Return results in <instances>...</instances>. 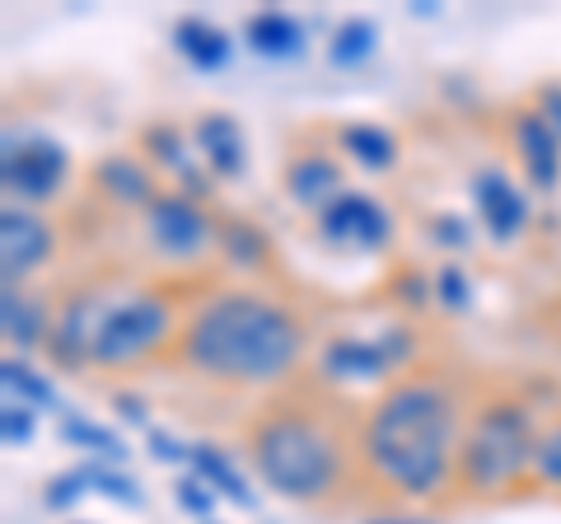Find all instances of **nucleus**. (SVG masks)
Masks as SVG:
<instances>
[{
	"label": "nucleus",
	"mask_w": 561,
	"mask_h": 524,
	"mask_svg": "<svg viewBox=\"0 0 561 524\" xmlns=\"http://www.w3.org/2000/svg\"><path fill=\"white\" fill-rule=\"evenodd\" d=\"M319 235L328 243H342V249L375 253L393 239V216L365 192H342L337 202L319 212Z\"/></svg>",
	"instance_id": "1a4fd4ad"
},
{
	"label": "nucleus",
	"mask_w": 561,
	"mask_h": 524,
	"mask_svg": "<svg viewBox=\"0 0 561 524\" xmlns=\"http://www.w3.org/2000/svg\"><path fill=\"white\" fill-rule=\"evenodd\" d=\"M323 375L332 384H346V379H379V375H389L398 371L393 356H389V346H383V338H332L323 346Z\"/></svg>",
	"instance_id": "ddd939ff"
},
{
	"label": "nucleus",
	"mask_w": 561,
	"mask_h": 524,
	"mask_svg": "<svg viewBox=\"0 0 561 524\" xmlns=\"http://www.w3.org/2000/svg\"><path fill=\"white\" fill-rule=\"evenodd\" d=\"M515 146H519L529 183L552 192L561 183V132L538 109H519L515 113Z\"/></svg>",
	"instance_id": "9b49d317"
},
{
	"label": "nucleus",
	"mask_w": 561,
	"mask_h": 524,
	"mask_svg": "<svg viewBox=\"0 0 561 524\" xmlns=\"http://www.w3.org/2000/svg\"><path fill=\"white\" fill-rule=\"evenodd\" d=\"M435 300H440L445 309H454V314L472 305V286H468L463 267H440V276H435Z\"/></svg>",
	"instance_id": "c85d7f7f"
},
{
	"label": "nucleus",
	"mask_w": 561,
	"mask_h": 524,
	"mask_svg": "<svg viewBox=\"0 0 561 524\" xmlns=\"http://www.w3.org/2000/svg\"><path fill=\"white\" fill-rule=\"evenodd\" d=\"M61 441L90 449V454H99V459H108V464H122V454H127V445H122L113 431L94 426L90 417H80V412H66L61 417Z\"/></svg>",
	"instance_id": "b1692460"
},
{
	"label": "nucleus",
	"mask_w": 561,
	"mask_h": 524,
	"mask_svg": "<svg viewBox=\"0 0 561 524\" xmlns=\"http://www.w3.org/2000/svg\"><path fill=\"white\" fill-rule=\"evenodd\" d=\"M337 141H342V150H346L360 169L383 173V169L398 164V136L383 132V127H375V122H351V127H342Z\"/></svg>",
	"instance_id": "412c9836"
},
{
	"label": "nucleus",
	"mask_w": 561,
	"mask_h": 524,
	"mask_svg": "<svg viewBox=\"0 0 561 524\" xmlns=\"http://www.w3.org/2000/svg\"><path fill=\"white\" fill-rule=\"evenodd\" d=\"M0 328H5V342L28 352V346L47 342L51 314H47L43 300H33V295H24L20 286H5V295H0Z\"/></svg>",
	"instance_id": "f3484780"
},
{
	"label": "nucleus",
	"mask_w": 561,
	"mask_h": 524,
	"mask_svg": "<svg viewBox=\"0 0 561 524\" xmlns=\"http://www.w3.org/2000/svg\"><path fill=\"white\" fill-rule=\"evenodd\" d=\"M146 150L154 155V164H164V169L179 173L183 197H192V202L210 197V183L202 179L197 160H192V155H187V146H183V132H179V127H169V122H160V127H150V132H146Z\"/></svg>",
	"instance_id": "6ab92c4d"
},
{
	"label": "nucleus",
	"mask_w": 561,
	"mask_h": 524,
	"mask_svg": "<svg viewBox=\"0 0 561 524\" xmlns=\"http://www.w3.org/2000/svg\"><path fill=\"white\" fill-rule=\"evenodd\" d=\"M305 356V328L286 305L225 291L192 309L179 338L187 371L225 384H276Z\"/></svg>",
	"instance_id": "f03ea898"
},
{
	"label": "nucleus",
	"mask_w": 561,
	"mask_h": 524,
	"mask_svg": "<svg viewBox=\"0 0 561 524\" xmlns=\"http://www.w3.org/2000/svg\"><path fill=\"white\" fill-rule=\"evenodd\" d=\"M113 403H117V412L127 417V422H140V417H146V403H140V398H131V394H117Z\"/></svg>",
	"instance_id": "c9c22d12"
},
{
	"label": "nucleus",
	"mask_w": 561,
	"mask_h": 524,
	"mask_svg": "<svg viewBox=\"0 0 561 524\" xmlns=\"http://www.w3.org/2000/svg\"><path fill=\"white\" fill-rule=\"evenodd\" d=\"M286 192H290V202L323 212V206L342 197V164L332 155H295L286 164Z\"/></svg>",
	"instance_id": "2eb2a0df"
},
{
	"label": "nucleus",
	"mask_w": 561,
	"mask_h": 524,
	"mask_svg": "<svg viewBox=\"0 0 561 524\" xmlns=\"http://www.w3.org/2000/svg\"><path fill=\"white\" fill-rule=\"evenodd\" d=\"M94 183H99L103 197L117 202V206H146V212H150V202L160 197L150 169L140 160H131V155H108V160L94 169Z\"/></svg>",
	"instance_id": "dca6fc26"
},
{
	"label": "nucleus",
	"mask_w": 561,
	"mask_h": 524,
	"mask_svg": "<svg viewBox=\"0 0 561 524\" xmlns=\"http://www.w3.org/2000/svg\"><path fill=\"white\" fill-rule=\"evenodd\" d=\"M108 309L113 305H103L99 291H76L57 309V319H51L47 356L57 361L61 371H84V365H94V342H99V328L108 319Z\"/></svg>",
	"instance_id": "6e6552de"
},
{
	"label": "nucleus",
	"mask_w": 561,
	"mask_h": 524,
	"mask_svg": "<svg viewBox=\"0 0 561 524\" xmlns=\"http://www.w3.org/2000/svg\"><path fill=\"white\" fill-rule=\"evenodd\" d=\"M57 249L51 225L28 212V206H5L0 212V267H5V286H20L28 272H38Z\"/></svg>",
	"instance_id": "9d476101"
},
{
	"label": "nucleus",
	"mask_w": 561,
	"mask_h": 524,
	"mask_svg": "<svg viewBox=\"0 0 561 524\" xmlns=\"http://www.w3.org/2000/svg\"><path fill=\"white\" fill-rule=\"evenodd\" d=\"M173 333V305L160 291H140L127 295L108 309V319L99 328L94 342V365L103 371H127V365H140L146 356H154Z\"/></svg>",
	"instance_id": "39448f33"
},
{
	"label": "nucleus",
	"mask_w": 561,
	"mask_h": 524,
	"mask_svg": "<svg viewBox=\"0 0 561 524\" xmlns=\"http://www.w3.org/2000/svg\"><path fill=\"white\" fill-rule=\"evenodd\" d=\"M370 524H435V520H370Z\"/></svg>",
	"instance_id": "e433bc0d"
},
{
	"label": "nucleus",
	"mask_w": 561,
	"mask_h": 524,
	"mask_svg": "<svg viewBox=\"0 0 561 524\" xmlns=\"http://www.w3.org/2000/svg\"><path fill=\"white\" fill-rule=\"evenodd\" d=\"M33 408L28 403H5L0 412V431H5V445H28L33 441Z\"/></svg>",
	"instance_id": "7c9ffc66"
},
{
	"label": "nucleus",
	"mask_w": 561,
	"mask_h": 524,
	"mask_svg": "<svg viewBox=\"0 0 561 524\" xmlns=\"http://www.w3.org/2000/svg\"><path fill=\"white\" fill-rule=\"evenodd\" d=\"M70 179V155L66 146L47 141V136H5V155H0V183L20 202H51Z\"/></svg>",
	"instance_id": "423d86ee"
},
{
	"label": "nucleus",
	"mask_w": 561,
	"mask_h": 524,
	"mask_svg": "<svg viewBox=\"0 0 561 524\" xmlns=\"http://www.w3.org/2000/svg\"><path fill=\"white\" fill-rule=\"evenodd\" d=\"M472 202H478V216L491 230V239H501V243L515 239L524 230V220H529V202H524V192L501 169H482L472 179Z\"/></svg>",
	"instance_id": "f8f14e48"
},
{
	"label": "nucleus",
	"mask_w": 561,
	"mask_h": 524,
	"mask_svg": "<svg viewBox=\"0 0 561 524\" xmlns=\"http://www.w3.org/2000/svg\"><path fill=\"white\" fill-rule=\"evenodd\" d=\"M249 459L272 492L290 501H328L346 478V445L328 417L290 403L257 412L249 431Z\"/></svg>",
	"instance_id": "7ed1b4c3"
},
{
	"label": "nucleus",
	"mask_w": 561,
	"mask_h": 524,
	"mask_svg": "<svg viewBox=\"0 0 561 524\" xmlns=\"http://www.w3.org/2000/svg\"><path fill=\"white\" fill-rule=\"evenodd\" d=\"M192 468H197V478L210 487V492L230 497L234 505H253L249 482H243V478L234 474V464L225 459V454H220L216 445H192Z\"/></svg>",
	"instance_id": "4be33fe9"
},
{
	"label": "nucleus",
	"mask_w": 561,
	"mask_h": 524,
	"mask_svg": "<svg viewBox=\"0 0 561 524\" xmlns=\"http://www.w3.org/2000/svg\"><path fill=\"white\" fill-rule=\"evenodd\" d=\"M431 239L445 243V249H468L472 230H468L463 216H435V220H431Z\"/></svg>",
	"instance_id": "473e14b6"
},
{
	"label": "nucleus",
	"mask_w": 561,
	"mask_h": 524,
	"mask_svg": "<svg viewBox=\"0 0 561 524\" xmlns=\"http://www.w3.org/2000/svg\"><path fill=\"white\" fill-rule=\"evenodd\" d=\"M534 478L548 482V487H561V422L552 431L538 435V449H534Z\"/></svg>",
	"instance_id": "bb28decb"
},
{
	"label": "nucleus",
	"mask_w": 561,
	"mask_h": 524,
	"mask_svg": "<svg viewBox=\"0 0 561 524\" xmlns=\"http://www.w3.org/2000/svg\"><path fill=\"white\" fill-rule=\"evenodd\" d=\"M150 449H154V459L160 464H179V459H192V449H183L173 435H164V431H150Z\"/></svg>",
	"instance_id": "72a5a7b5"
},
{
	"label": "nucleus",
	"mask_w": 561,
	"mask_h": 524,
	"mask_svg": "<svg viewBox=\"0 0 561 524\" xmlns=\"http://www.w3.org/2000/svg\"><path fill=\"white\" fill-rule=\"evenodd\" d=\"M192 136H197V150H202V160L216 179H239L243 164H249L243 132H239V122L230 113H202Z\"/></svg>",
	"instance_id": "4468645a"
},
{
	"label": "nucleus",
	"mask_w": 561,
	"mask_h": 524,
	"mask_svg": "<svg viewBox=\"0 0 561 524\" xmlns=\"http://www.w3.org/2000/svg\"><path fill=\"white\" fill-rule=\"evenodd\" d=\"M534 449L538 435L529 408L511 403V398H491V403L472 412L463 431L454 482L472 497H501L524 478H534Z\"/></svg>",
	"instance_id": "20e7f679"
},
{
	"label": "nucleus",
	"mask_w": 561,
	"mask_h": 524,
	"mask_svg": "<svg viewBox=\"0 0 561 524\" xmlns=\"http://www.w3.org/2000/svg\"><path fill=\"white\" fill-rule=\"evenodd\" d=\"M538 113L561 132V84H552V90H542V94H538Z\"/></svg>",
	"instance_id": "f704fd0d"
},
{
	"label": "nucleus",
	"mask_w": 561,
	"mask_h": 524,
	"mask_svg": "<svg viewBox=\"0 0 561 524\" xmlns=\"http://www.w3.org/2000/svg\"><path fill=\"white\" fill-rule=\"evenodd\" d=\"M459 394L435 375H412L383 389L365 417L360 459L402 497H440L459 468Z\"/></svg>",
	"instance_id": "f257e3e1"
},
{
	"label": "nucleus",
	"mask_w": 561,
	"mask_h": 524,
	"mask_svg": "<svg viewBox=\"0 0 561 524\" xmlns=\"http://www.w3.org/2000/svg\"><path fill=\"white\" fill-rule=\"evenodd\" d=\"M220 253L234 262V267H243V272H257L262 262H267V253H272V243H267V235L257 230L253 220H230V225H220Z\"/></svg>",
	"instance_id": "5701e85b"
},
{
	"label": "nucleus",
	"mask_w": 561,
	"mask_h": 524,
	"mask_svg": "<svg viewBox=\"0 0 561 524\" xmlns=\"http://www.w3.org/2000/svg\"><path fill=\"white\" fill-rule=\"evenodd\" d=\"M375 38H379V29H375L370 20H346L337 33H332L328 61H332V66H360V61L375 52Z\"/></svg>",
	"instance_id": "393cba45"
},
{
	"label": "nucleus",
	"mask_w": 561,
	"mask_h": 524,
	"mask_svg": "<svg viewBox=\"0 0 561 524\" xmlns=\"http://www.w3.org/2000/svg\"><path fill=\"white\" fill-rule=\"evenodd\" d=\"M84 487H90V478H84V468H76V474H61V478H51L47 482V505L51 511H70L80 497H84Z\"/></svg>",
	"instance_id": "c756f323"
},
{
	"label": "nucleus",
	"mask_w": 561,
	"mask_h": 524,
	"mask_svg": "<svg viewBox=\"0 0 561 524\" xmlns=\"http://www.w3.org/2000/svg\"><path fill=\"white\" fill-rule=\"evenodd\" d=\"M0 375H5V389L10 394H20L28 408H61V398H57V389H51V384L38 375V371H28L24 361H5L0 365Z\"/></svg>",
	"instance_id": "a878e982"
},
{
	"label": "nucleus",
	"mask_w": 561,
	"mask_h": 524,
	"mask_svg": "<svg viewBox=\"0 0 561 524\" xmlns=\"http://www.w3.org/2000/svg\"><path fill=\"white\" fill-rule=\"evenodd\" d=\"M146 230H150L154 249H160L164 258H173V262L197 258L220 239V225L202 212V202L183 197V192H160V197L150 202Z\"/></svg>",
	"instance_id": "0eeeda50"
},
{
	"label": "nucleus",
	"mask_w": 561,
	"mask_h": 524,
	"mask_svg": "<svg viewBox=\"0 0 561 524\" xmlns=\"http://www.w3.org/2000/svg\"><path fill=\"white\" fill-rule=\"evenodd\" d=\"M243 38L257 57H272V61H290L305 52V29L290 20L286 10H257L249 24H243Z\"/></svg>",
	"instance_id": "a211bd4d"
},
{
	"label": "nucleus",
	"mask_w": 561,
	"mask_h": 524,
	"mask_svg": "<svg viewBox=\"0 0 561 524\" xmlns=\"http://www.w3.org/2000/svg\"><path fill=\"white\" fill-rule=\"evenodd\" d=\"M173 47L187 57V66H197V71H220L225 61H230V38H225V29H216L202 14H187V20L173 24Z\"/></svg>",
	"instance_id": "aec40b11"
},
{
	"label": "nucleus",
	"mask_w": 561,
	"mask_h": 524,
	"mask_svg": "<svg viewBox=\"0 0 561 524\" xmlns=\"http://www.w3.org/2000/svg\"><path fill=\"white\" fill-rule=\"evenodd\" d=\"M84 478H90V487H94V492H103V497H113V501H122V505H140L136 482L122 478V474H113V468L90 464V468H84Z\"/></svg>",
	"instance_id": "cd10ccee"
},
{
	"label": "nucleus",
	"mask_w": 561,
	"mask_h": 524,
	"mask_svg": "<svg viewBox=\"0 0 561 524\" xmlns=\"http://www.w3.org/2000/svg\"><path fill=\"white\" fill-rule=\"evenodd\" d=\"M173 492H179V505H183V511H192V515H210V511H216V497H210V487L202 482V478H183L179 487H173Z\"/></svg>",
	"instance_id": "2f4dec72"
}]
</instances>
